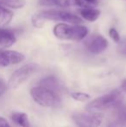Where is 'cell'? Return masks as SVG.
<instances>
[{
	"label": "cell",
	"instance_id": "obj_16",
	"mask_svg": "<svg viewBox=\"0 0 126 127\" xmlns=\"http://www.w3.org/2000/svg\"><path fill=\"white\" fill-rule=\"evenodd\" d=\"M0 5L5 8L21 9L25 5L24 0H0Z\"/></svg>",
	"mask_w": 126,
	"mask_h": 127
},
{
	"label": "cell",
	"instance_id": "obj_6",
	"mask_svg": "<svg viewBox=\"0 0 126 127\" xmlns=\"http://www.w3.org/2000/svg\"><path fill=\"white\" fill-rule=\"evenodd\" d=\"M75 113L73 119L79 127H99L103 121V115L99 112Z\"/></svg>",
	"mask_w": 126,
	"mask_h": 127
},
{
	"label": "cell",
	"instance_id": "obj_22",
	"mask_svg": "<svg viewBox=\"0 0 126 127\" xmlns=\"http://www.w3.org/2000/svg\"><path fill=\"white\" fill-rule=\"evenodd\" d=\"M0 127H10L8 121L2 117H0Z\"/></svg>",
	"mask_w": 126,
	"mask_h": 127
},
{
	"label": "cell",
	"instance_id": "obj_10",
	"mask_svg": "<svg viewBox=\"0 0 126 127\" xmlns=\"http://www.w3.org/2000/svg\"><path fill=\"white\" fill-rule=\"evenodd\" d=\"M16 41L17 37L12 30L0 28V50L11 47Z\"/></svg>",
	"mask_w": 126,
	"mask_h": 127
},
{
	"label": "cell",
	"instance_id": "obj_19",
	"mask_svg": "<svg viewBox=\"0 0 126 127\" xmlns=\"http://www.w3.org/2000/svg\"><path fill=\"white\" fill-rule=\"evenodd\" d=\"M109 35L111 36V38L112 39L114 42H120V35L116 29L111 28V30H109Z\"/></svg>",
	"mask_w": 126,
	"mask_h": 127
},
{
	"label": "cell",
	"instance_id": "obj_18",
	"mask_svg": "<svg viewBox=\"0 0 126 127\" xmlns=\"http://www.w3.org/2000/svg\"><path fill=\"white\" fill-rule=\"evenodd\" d=\"M72 98L75 100H78V101H86L87 99H90V95L88 94H85V93H79V92H77V93H73L71 94Z\"/></svg>",
	"mask_w": 126,
	"mask_h": 127
},
{
	"label": "cell",
	"instance_id": "obj_13",
	"mask_svg": "<svg viewBox=\"0 0 126 127\" xmlns=\"http://www.w3.org/2000/svg\"><path fill=\"white\" fill-rule=\"evenodd\" d=\"M79 13H80L81 17L89 21V22H94L100 16V11L99 10H96V9L93 8L81 9Z\"/></svg>",
	"mask_w": 126,
	"mask_h": 127
},
{
	"label": "cell",
	"instance_id": "obj_3",
	"mask_svg": "<svg viewBox=\"0 0 126 127\" xmlns=\"http://www.w3.org/2000/svg\"><path fill=\"white\" fill-rule=\"evenodd\" d=\"M54 34L56 37L62 40L79 42L87 35L88 30L86 27L79 24H58L54 28Z\"/></svg>",
	"mask_w": 126,
	"mask_h": 127
},
{
	"label": "cell",
	"instance_id": "obj_12",
	"mask_svg": "<svg viewBox=\"0 0 126 127\" xmlns=\"http://www.w3.org/2000/svg\"><path fill=\"white\" fill-rule=\"evenodd\" d=\"M99 4L98 0H66L65 7H79V8H93Z\"/></svg>",
	"mask_w": 126,
	"mask_h": 127
},
{
	"label": "cell",
	"instance_id": "obj_4",
	"mask_svg": "<svg viewBox=\"0 0 126 127\" xmlns=\"http://www.w3.org/2000/svg\"><path fill=\"white\" fill-rule=\"evenodd\" d=\"M30 94L34 100L44 107H57L61 105V94L42 86L31 89Z\"/></svg>",
	"mask_w": 126,
	"mask_h": 127
},
{
	"label": "cell",
	"instance_id": "obj_23",
	"mask_svg": "<svg viewBox=\"0 0 126 127\" xmlns=\"http://www.w3.org/2000/svg\"><path fill=\"white\" fill-rule=\"evenodd\" d=\"M121 87H122V90H124V91H125V92L126 93V79H125V80L123 81V83H122Z\"/></svg>",
	"mask_w": 126,
	"mask_h": 127
},
{
	"label": "cell",
	"instance_id": "obj_7",
	"mask_svg": "<svg viewBox=\"0 0 126 127\" xmlns=\"http://www.w3.org/2000/svg\"><path fill=\"white\" fill-rule=\"evenodd\" d=\"M85 46L89 52L98 55L107 49L108 41L101 35H93L85 42Z\"/></svg>",
	"mask_w": 126,
	"mask_h": 127
},
{
	"label": "cell",
	"instance_id": "obj_9",
	"mask_svg": "<svg viewBox=\"0 0 126 127\" xmlns=\"http://www.w3.org/2000/svg\"><path fill=\"white\" fill-rule=\"evenodd\" d=\"M22 53L12 50H0V67H8L22 62L24 60Z\"/></svg>",
	"mask_w": 126,
	"mask_h": 127
},
{
	"label": "cell",
	"instance_id": "obj_15",
	"mask_svg": "<svg viewBox=\"0 0 126 127\" xmlns=\"http://www.w3.org/2000/svg\"><path fill=\"white\" fill-rule=\"evenodd\" d=\"M13 13L5 7L0 5V28L7 25L11 21Z\"/></svg>",
	"mask_w": 126,
	"mask_h": 127
},
{
	"label": "cell",
	"instance_id": "obj_8",
	"mask_svg": "<svg viewBox=\"0 0 126 127\" xmlns=\"http://www.w3.org/2000/svg\"><path fill=\"white\" fill-rule=\"evenodd\" d=\"M113 109L106 127H126V105L121 103Z\"/></svg>",
	"mask_w": 126,
	"mask_h": 127
},
{
	"label": "cell",
	"instance_id": "obj_14",
	"mask_svg": "<svg viewBox=\"0 0 126 127\" xmlns=\"http://www.w3.org/2000/svg\"><path fill=\"white\" fill-rule=\"evenodd\" d=\"M11 119L22 127H29V120L28 115L24 112H13L11 115Z\"/></svg>",
	"mask_w": 126,
	"mask_h": 127
},
{
	"label": "cell",
	"instance_id": "obj_2",
	"mask_svg": "<svg viewBox=\"0 0 126 127\" xmlns=\"http://www.w3.org/2000/svg\"><path fill=\"white\" fill-rule=\"evenodd\" d=\"M124 99L122 91L115 89L104 95L91 101L86 105V111L90 112H100L110 108H114L122 103Z\"/></svg>",
	"mask_w": 126,
	"mask_h": 127
},
{
	"label": "cell",
	"instance_id": "obj_20",
	"mask_svg": "<svg viewBox=\"0 0 126 127\" xmlns=\"http://www.w3.org/2000/svg\"><path fill=\"white\" fill-rule=\"evenodd\" d=\"M119 51L121 52L122 55H126V38L123 41V42H121V43H120Z\"/></svg>",
	"mask_w": 126,
	"mask_h": 127
},
{
	"label": "cell",
	"instance_id": "obj_11",
	"mask_svg": "<svg viewBox=\"0 0 126 127\" xmlns=\"http://www.w3.org/2000/svg\"><path fill=\"white\" fill-rule=\"evenodd\" d=\"M39 86L50 89L59 94H61V91H62V86H61V82L54 76H48L42 79L39 83Z\"/></svg>",
	"mask_w": 126,
	"mask_h": 127
},
{
	"label": "cell",
	"instance_id": "obj_21",
	"mask_svg": "<svg viewBox=\"0 0 126 127\" xmlns=\"http://www.w3.org/2000/svg\"><path fill=\"white\" fill-rule=\"evenodd\" d=\"M6 89H7V87L5 85V83L3 82V80L0 79V96L3 95L5 92H6Z\"/></svg>",
	"mask_w": 126,
	"mask_h": 127
},
{
	"label": "cell",
	"instance_id": "obj_17",
	"mask_svg": "<svg viewBox=\"0 0 126 127\" xmlns=\"http://www.w3.org/2000/svg\"><path fill=\"white\" fill-rule=\"evenodd\" d=\"M66 0H40L39 4L49 7H65Z\"/></svg>",
	"mask_w": 126,
	"mask_h": 127
},
{
	"label": "cell",
	"instance_id": "obj_5",
	"mask_svg": "<svg viewBox=\"0 0 126 127\" xmlns=\"http://www.w3.org/2000/svg\"><path fill=\"white\" fill-rule=\"evenodd\" d=\"M38 65L35 63H28L19 67L10 76L8 82V87L10 89H16L25 82L31 75L38 70Z\"/></svg>",
	"mask_w": 126,
	"mask_h": 127
},
{
	"label": "cell",
	"instance_id": "obj_1",
	"mask_svg": "<svg viewBox=\"0 0 126 127\" xmlns=\"http://www.w3.org/2000/svg\"><path fill=\"white\" fill-rule=\"evenodd\" d=\"M61 21L72 24H79L82 22L78 16L64 10H49L36 13L32 17V24L36 28H42L45 21Z\"/></svg>",
	"mask_w": 126,
	"mask_h": 127
}]
</instances>
